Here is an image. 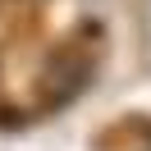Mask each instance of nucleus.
<instances>
[{
  "label": "nucleus",
  "mask_w": 151,
  "mask_h": 151,
  "mask_svg": "<svg viewBox=\"0 0 151 151\" xmlns=\"http://www.w3.org/2000/svg\"><path fill=\"white\" fill-rule=\"evenodd\" d=\"M87 78H92V64L83 55H55L46 69V92H50V101H69L87 87Z\"/></svg>",
  "instance_id": "1"
},
{
  "label": "nucleus",
  "mask_w": 151,
  "mask_h": 151,
  "mask_svg": "<svg viewBox=\"0 0 151 151\" xmlns=\"http://www.w3.org/2000/svg\"><path fill=\"white\" fill-rule=\"evenodd\" d=\"M147 151H151V142H147Z\"/></svg>",
  "instance_id": "2"
}]
</instances>
